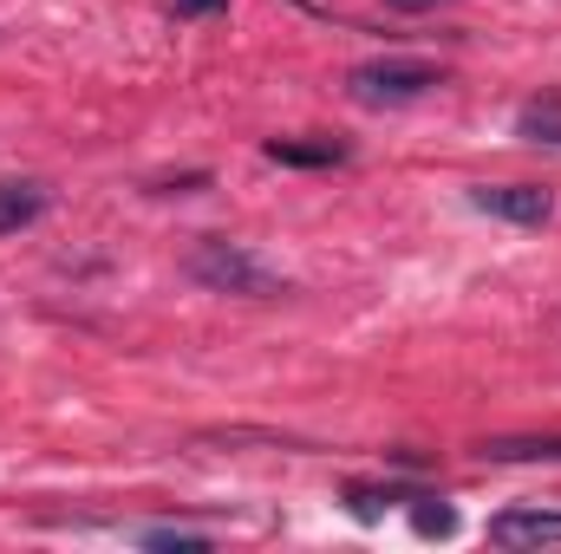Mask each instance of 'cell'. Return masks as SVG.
<instances>
[{
    "label": "cell",
    "instance_id": "obj_1",
    "mask_svg": "<svg viewBox=\"0 0 561 554\" xmlns=\"http://www.w3.org/2000/svg\"><path fill=\"white\" fill-rule=\"evenodd\" d=\"M183 268H190V280H203L209 293H242V300H275V293H287V280L262 255H249L242 242H222V235L196 242Z\"/></svg>",
    "mask_w": 561,
    "mask_h": 554
},
{
    "label": "cell",
    "instance_id": "obj_2",
    "mask_svg": "<svg viewBox=\"0 0 561 554\" xmlns=\"http://www.w3.org/2000/svg\"><path fill=\"white\" fill-rule=\"evenodd\" d=\"M431 85H437V66H424V59H366V66L346 72V92H353V105H366V112L412 105Z\"/></svg>",
    "mask_w": 561,
    "mask_h": 554
},
{
    "label": "cell",
    "instance_id": "obj_3",
    "mask_svg": "<svg viewBox=\"0 0 561 554\" xmlns=\"http://www.w3.org/2000/svg\"><path fill=\"white\" fill-rule=\"evenodd\" d=\"M470 203H477L483 216H503V222H523V229H542V222L556 216V196H549L542 183H477Z\"/></svg>",
    "mask_w": 561,
    "mask_h": 554
},
{
    "label": "cell",
    "instance_id": "obj_4",
    "mask_svg": "<svg viewBox=\"0 0 561 554\" xmlns=\"http://www.w3.org/2000/svg\"><path fill=\"white\" fill-rule=\"evenodd\" d=\"M496 549H561V509H503L490 516Z\"/></svg>",
    "mask_w": 561,
    "mask_h": 554
},
{
    "label": "cell",
    "instance_id": "obj_5",
    "mask_svg": "<svg viewBox=\"0 0 561 554\" xmlns=\"http://www.w3.org/2000/svg\"><path fill=\"white\" fill-rule=\"evenodd\" d=\"M483 463H561V437H483Z\"/></svg>",
    "mask_w": 561,
    "mask_h": 554
},
{
    "label": "cell",
    "instance_id": "obj_6",
    "mask_svg": "<svg viewBox=\"0 0 561 554\" xmlns=\"http://www.w3.org/2000/svg\"><path fill=\"white\" fill-rule=\"evenodd\" d=\"M46 189L39 183H0V235H20L26 222H39Z\"/></svg>",
    "mask_w": 561,
    "mask_h": 554
},
{
    "label": "cell",
    "instance_id": "obj_7",
    "mask_svg": "<svg viewBox=\"0 0 561 554\" xmlns=\"http://www.w3.org/2000/svg\"><path fill=\"white\" fill-rule=\"evenodd\" d=\"M516 138H529V143H561V92H542V99H529V105H523V118H516Z\"/></svg>",
    "mask_w": 561,
    "mask_h": 554
},
{
    "label": "cell",
    "instance_id": "obj_8",
    "mask_svg": "<svg viewBox=\"0 0 561 554\" xmlns=\"http://www.w3.org/2000/svg\"><path fill=\"white\" fill-rule=\"evenodd\" d=\"M268 157L275 163H300V170H320V163H346V143H287V138H275L268 143Z\"/></svg>",
    "mask_w": 561,
    "mask_h": 554
},
{
    "label": "cell",
    "instance_id": "obj_9",
    "mask_svg": "<svg viewBox=\"0 0 561 554\" xmlns=\"http://www.w3.org/2000/svg\"><path fill=\"white\" fill-rule=\"evenodd\" d=\"M412 529L444 542V535H457V516H450V509H444L437 496H419V509H412Z\"/></svg>",
    "mask_w": 561,
    "mask_h": 554
},
{
    "label": "cell",
    "instance_id": "obj_10",
    "mask_svg": "<svg viewBox=\"0 0 561 554\" xmlns=\"http://www.w3.org/2000/svg\"><path fill=\"white\" fill-rule=\"evenodd\" d=\"M144 549H209V535L203 529H138Z\"/></svg>",
    "mask_w": 561,
    "mask_h": 554
},
{
    "label": "cell",
    "instance_id": "obj_11",
    "mask_svg": "<svg viewBox=\"0 0 561 554\" xmlns=\"http://www.w3.org/2000/svg\"><path fill=\"white\" fill-rule=\"evenodd\" d=\"M229 0H176V20H203V13H222Z\"/></svg>",
    "mask_w": 561,
    "mask_h": 554
},
{
    "label": "cell",
    "instance_id": "obj_12",
    "mask_svg": "<svg viewBox=\"0 0 561 554\" xmlns=\"http://www.w3.org/2000/svg\"><path fill=\"white\" fill-rule=\"evenodd\" d=\"M392 13H431V7H450V0H386Z\"/></svg>",
    "mask_w": 561,
    "mask_h": 554
}]
</instances>
